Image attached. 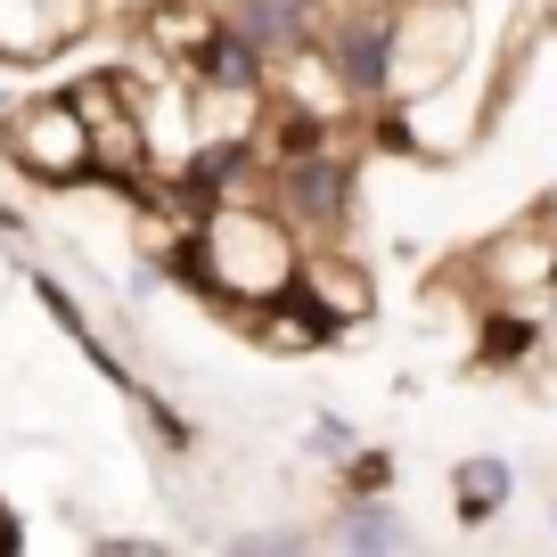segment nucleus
I'll list each match as a JSON object with an SVG mask.
<instances>
[{
	"label": "nucleus",
	"instance_id": "1",
	"mask_svg": "<svg viewBox=\"0 0 557 557\" xmlns=\"http://www.w3.org/2000/svg\"><path fill=\"white\" fill-rule=\"evenodd\" d=\"M287 206L304 213V222H336L345 213V197H352V173L345 164H329V157H287Z\"/></svg>",
	"mask_w": 557,
	"mask_h": 557
},
{
	"label": "nucleus",
	"instance_id": "2",
	"mask_svg": "<svg viewBox=\"0 0 557 557\" xmlns=\"http://www.w3.org/2000/svg\"><path fill=\"white\" fill-rule=\"evenodd\" d=\"M336 74H345V90L377 99V90L394 83V34H385L377 17H369V25H345V41H336Z\"/></svg>",
	"mask_w": 557,
	"mask_h": 557
},
{
	"label": "nucleus",
	"instance_id": "3",
	"mask_svg": "<svg viewBox=\"0 0 557 557\" xmlns=\"http://www.w3.org/2000/svg\"><path fill=\"white\" fill-rule=\"evenodd\" d=\"M189 58H197V74H206L213 90H255V83H262V41H246L238 25L206 34V41H197Z\"/></svg>",
	"mask_w": 557,
	"mask_h": 557
},
{
	"label": "nucleus",
	"instance_id": "4",
	"mask_svg": "<svg viewBox=\"0 0 557 557\" xmlns=\"http://www.w3.org/2000/svg\"><path fill=\"white\" fill-rule=\"evenodd\" d=\"M451 492H459V517L484 524V517H500V500H508V468H500V459H459Z\"/></svg>",
	"mask_w": 557,
	"mask_h": 557
},
{
	"label": "nucleus",
	"instance_id": "5",
	"mask_svg": "<svg viewBox=\"0 0 557 557\" xmlns=\"http://www.w3.org/2000/svg\"><path fill=\"white\" fill-rule=\"evenodd\" d=\"M230 25H238L246 41H262V50H271V41H296V34H304V0H238V9H230Z\"/></svg>",
	"mask_w": 557,
	"mask_h": 557
},
{
	"label": "nucleus",
	"instance_id": "6",
	"mask_svg": "<svg viewBox=\"0 0 557 557\" xmlns=\"http://www.w3.org/2000/svg\"><path fill=\"white\" fill-rule=\"evenodd\" d=\"M238 164H246V148H206V157H197V164H181V206H189V213H213V197H222V181L230 173H238Z\"/></svg>",
	"mask_w": 557,
	"mask_h": 557
},
{
	"label": "nucleus",
	"instance_id": "7",
	"mask_svg": "<svg viewBox=\"0 0 557 557\" xmlns=\"http://www.w3.org/2000/svg\"><path fill=\"white\" fill-rule=\"evenodd\" d=\"M336 541H345V549H401L410 533H401L394 508H352V517L336 524Z\"/></svg>",
	"mask_w": 557,
	"mask_h": 557
},
{
	"label": "nucleus",
	"instance_id": "8",
	"mask_svg": "<svg viewBox=\"0 0 557 557\" xmlns=\"http://www.w3.org/2000/svg\"><path fill=\"white\" fill-rule=\"evenodd\" d=\"M533 320H508V312H492L484 320V361H524V352H533Z\"/></svg>",
	"mask_w": 557,
	"mask_h": 557
},
{
	"label": "nucleus",
	"instance_id": "9",
	"mask_svg": "<svg viewBox=\"0 0 557 557\" xmlns=\"http://www.w3.org/2000/svg\"><path fill=\"white\" fill-rule=\"evenodd\" d=\"M278 148H287V157H320V148H329V115H304V107H287V123H278Z\"/></svg>",
	"mask_w": 557,
	"mask_h": 557
},
{
	"label": "nucleus",
	"instance_id": "10",
	"mask_svg": "<svg viewBox=\"0 0 557 557\" xmlns=\"http://www.w3.org/2000/svg\"><path fill=\"white\" fill-rule=\"evenodd\" d=\"M345 484H352V492L369 500V492H385V484H394V459H385V451H361V459L345 468Z\"/></svg>",
	"mask_w": 557,
	"mask_h": 557
},
{
	"label": "nucleus",
	"instance_id": "11",
	"mask_svg": "<svg viewBox=\"0 0 557 557\" xmlns=\"http://www.w3.org/2000/svg\"><path fill=\"white\" fill-rule=\"evenodd\" d=\"M17 549H25V524H17V508L0 500V557H17Z\"/></svg>",
	"mask_w": 557,
	"mask_h": 557
},
{
	"label": "nucleus",
	"instance_id": "12",
	"mask_svg": "<svg viewBox=\"0 0 557 557\" xmlns=\"http://www.w3.org/2000/svg\"><path fill=\"white\" fill-rule=\"evenodd\" d=\"M377 148H410V123H401V115H377Z\"/></svg>",
	"mask_w": 557,
	"mask_h": 557
}]
</instances>
